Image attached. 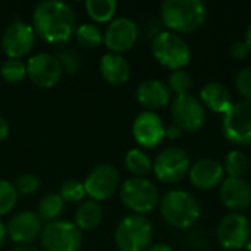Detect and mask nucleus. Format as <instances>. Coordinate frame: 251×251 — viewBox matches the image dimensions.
<instances>
[{"label":"nucleus","instance_id":"25","mask_svg":"<svg viewBox=\"0 0 251 251\" xmlns=\"http://www.w3.org/2000/svg\"><path fill=\"white\" fill-rule=\"evenodd\" d=\"M85 9L88 16L99 24L112 22L118 9V3L115 0H87Z\"/></svg>","mask_w":251,"mask_h":251},{"label":"nucleus","instance_id":"9","mask_svg":"<svg viewBox=\"0 0 251 251\" xmlns=\"http://www.w3.org/2000/svg\"><path fill=\"white\" fill-rule=\"evenodd\" d=\"M224 137L237 146L251 144V101L241 100L232 103L222 119Z\"/></svg>","mask_w":251,"mask_h":251},{"label":"nucleus","instance_id":"11","mask_svg":"<svg viewBox=\"0 0 251 251\" xmlns=\"http://www.w3.org/2000/svg\"><path fill=\"white\" fill-rule=\"evenodd\" d=\"M171 116L174 124L182 131H197L203 126L206 121V110L200 99L193 94L175 96L171 101Z\"/></svg>","mask_w":251,"mask_h":251},{"label":"nucleus","instance_id":"36","mask_svg":"<svg viewBox=\"0 0 251 251\" xmlns=\"http://www.w3.org/2000/svg\"><path fill=\"white\" fill-rule=\"evenodd\" d=\"M229 53H231V56H232L235 60H243V59H246V57L249 56L250 49L247 47V44L244 43V40H243V41L238 40V41L232 43V46H231V49H229Z\"/></svg>","mask_w":251,"mask_h":251},{"label":"nucleus","instance_id":"32","mask_svg":"<svg viewBox=\"0 0 251 251\" xmlns=\"http://www.w3.org/2000/svg\"><path fill=\"white\" fill-rule=\"evenodd\" d=\"M59 196L62 197L63 201L68 203H79L84 200L85 194V188H84V182L78 181V179H68L62 184L60 187V193Z\"/></svg>","mask_w":251,"mask_h":251},{"label":"nucleus","instance_id":"19","mask_svg":"<svg viewBox=\"0 0 251 251\" xmlns=\"http://www.w3.org/2000/svg\"><path fill=\"white\" fill-rule=\"evenodd\" d=\"M219 199L226 209L241 213L250 207L251 185L244 178H224L219 185Z\"/></svg>","mask_w":251,"mask_h":251},{"label":"nucleus","instance_id":"5","mask_svg":"<svg viewBox=\"0 0 251 251\" xmlns=\"http://www.w3.org/2000/svg\"><path fill=\"white\" fill-rule=\"evenodd\" d=\"M153 240V226L143 215H128L116 226L115 243L119 251H147Z\"/></svg>","mask_w":251,"mask_h":251},{"label":"nucleus","instance_id":"35","mask_svg":"<svg viewBox=\"0 0 251 251\" xmlns=\"http://www.w3.org/2000/svg\"><path fill=\"white\" fill-rule=\"evenodd\" d=\"M235 87L238 93L247 100L251 101V66L243 68L235 76Z\"/></svg>","mask_w":251,"mask_h":251},{"label":"nucleus","instance_id":"6","mask_svg":"<svg viewBox=\"0 0 251 251\" xmlns=\"http://www.w3.org/2000/svg\"><path fill=\"white\" fill-rule=\"evenodd\" d=\"M121 201L134 215H147L159 204V190L147 178H129L121 187Z\"/></svg>","mask_w":251,"mask_h":251},{"label":"nucleus","instance_id":"29","mask_svg":"<svg viewBox=\"0 0 251 251\" xmlns=\"http://www.w3.org/2000/svg\"><path fill=\"white\" fill-rule=\"evenodd\" d=\"M54 57L59 60L62 71L66 72V74H72L74 75V74H76L81 69L79 54L74 49H71L68 46L57 47L56 51H54Z\"/></svg>","mask_w":251,"mask_h":251},{"label":"nucleus","instance_id":"13","mask_svg":"<svg viewBox=\"0 0 251 251\" xmlns=\"http://www.w3.org/2000/svg\"><path fill=\"white\" fill-rule=\"evenodd\" d=\"M35 43V31L32 25L24 21H13L9 24L1 35L0 44L9 59H21L26 56Z\"/></svg>","mask_w":251,"mask_h":251},{"label":"nucleus","instance_id":"3","mask_svg":"<svg viewBox=\"0 0 251 251\" xmlns=\"http://www.w3.org/2000/svg\"><path fill=\"white\" fill-rule=\"evenodd\" d=\"M165 222L178 229L191 228L200 218L201 207L197 199L184 190H171L159 201Z\"/></svg>","mask_w":251,"mask_h":251},{"label":"nucleus","instance_id":"34","mask_svg":"<svg viewBox=\"0 0 251 251\" xmlns=\"http://www.w3.org/2000/svg\"><path fill=\"white\" fill-rule=\"evenodd\" d=\"M40 178L34 174H24L19 175L16 178V182L13 184L18 194H24V196H29L34 194L35 191H38L40 188Z\"/></svg>","mask_w":251,"mask_h":251},{"label":"nucleus","instance_id":"12","mask_svg":"<svg viewBox=\"0 0 251 251\" xmlns=\"http://www.w3.org/2000/svg\"><path fill=\"white\" fill-rule=\"evenodd\" d=\"M119 172L109 163H101L90 171L84 181L85 194L90 200L104 201L110 199L119 188Z\"/></svg>","mask_w":251,"mask_h":251},{"label":"nucleus","instance_id":"1","mask_svg":"<svg viewBox=\"0 0 251 251\" xmlns=\"http://www.w3.org/2000/svg\"><path fill=\"white\" fill-rule=\"evenodd\" d=\"M32 28L44 41L65 44L76 29V18L69 4L59 0H46L34 7Z\"/></svg>","mask_w":251,"mask_h":251},{"label":"nucleus","instance_id":"44","mask_svg":"<svg viewBox=\"0 0 251 251\" xmlns=\"http://www.w3.org/2000/svg\"><path fill=\"white\" fill-rule=\"evenodd\" d=\"M224 251H226V250H224Z\"/></svg>","mask_w":251,"mask_h":251},{"label":"nucleus","instance_id":"26","mask_svg":"<svg viewBox=\"0 0 251 251\" xmlns=\"http://www.w3.org/2000/svg\"><path fill=\"white\" fill-rule=\"evenodd\" d=\"M63 204L65 201L62 200V197L59 194H47L44 196L38 206H37V216L40 218L41 222H53V221H57V216L62 213L63 210Z\"/></svg>","mask_w":251,"mask_h":251},{"label":"nucleus","instance_id":"39","mask_svg":"<svg viewBox=\"0 0 251 251\" xmlns=\"http://www.w3.org/2000/svg\"><path fill=\"white\" fill-rule=\"evenodd\" d=\"M147 251H175V250H174L171 246H168V244L159 243V244H153V246H150Z\"/></svg>","mask_w":251,"mask_h":251},{"label":"nucleus","instance_id":"27","mask_svg":"<svg viewBox=\"0 0 251 251\" xmlns=\"http://www.w3.org/2000/svg\"><path fill=\"white\" fill-rule=\"evenodd\" d=\"M76 41L85 49H96L103 44V32L94 24H82L75 29Z\"/></svg>","mask_w":251,"mask_h":251},{"label":"nucleus","instance_id":"31","mask_svg":"<svg viewBox=\"0 0 251 251\" xmlns=\"http://www.w3.org/2000/svg\"><path fill=\"white\" fill-rule=\"evenodd\" d=\"M166 84H168L171 93H175L176 96H182V94L190 93V90L193 87V78L187 71L176 69L169 74Z\"/></svg>","mask_w":251,"mask_h":251},{"label":"nucleus","instance_id":"24","mask_svg":"<svg viewBox=\"0 0 251 251\" xmlns=\"http://www.w3.org/2000/svg\"><path fill=\"white\" fill-rule=\"evenodd\" d=\"M125 166L132 175L138 178H144L153 171V162L143 149L128 150V153L125 154Z\"/></svg>","mask_w":251,"mask_h":251},{"label":"nucleus","instance_id":"41","mask_svg":"<svg viewBox=\"0 0 251 251\" xmlns=\"http://www.w3.org/2000/svg\"><path fill=\"white\" fill-rule=\"evenodd\" d=\"M244 43L247 44V47L250 49V51H251V22L249 24L247 29H246V37H244Z\"/></svg>","mask_w":251,"mask_h":251},{"label":"nucleus","instance_id":"28","mask_svg":"<svg viewBox=\"0 0 251 251\" xmlns=\"http://www.w3.org/2000/svg\"><path fill=\"white\" fill-rule=\"evenodd\" d=\"M249 169V157L241 150H232L226 154L224 171L229 178H243Z\"/></svg>","mask_w":251,"mask_h":251},{"label":"nucleus","instance_id":"8","mask_svg":"<svg viewBox=\"0 0 251 251\" xmlns=\"http://www.w3.org/2000/svg\"><path fill=\"white\" fill-rule=\"evenodd\" d=\"M40 241L46 251H78L82 235L75 224L57 219L43 226Z\"/></svg>","mask_w":251,"mask_h":251},{"label":"nucleus","instance_id":"15","mask_svg":"<svg viewBox=\"0 0 251 251\" xmlns=\"http://www.w3.org/2000/svg\"><path fill=\"white\" fill-rule=\"evenodd\" d=\"M63 71L60 68L59 60L54 54L50 53H37L31 56L26 62V76L41 88H51L54 87Z\"/></svg>","mask_w":251,"mask_h":251},{"label":"nucleus","instance_id":"16","mask_svg":"<svg viewBox=\"0 0 251 251\" xmlns=\"http://www.w3.org/2000/svg\"><path fill=\"white\" fill-rule=\"evenodd\" d=\"M165 124L156 112H141L132 124V137L143 149H156L165 138Z\"/></svg>","mask_w":251,"mask_h":251},{"label":"nucleus","instance_id":"17","mask_svg":"<svg viewBox=\"0 0 251 251\" xmlns=\"http://www.w3.org/2000/svg\"><path fill=\"white\" fill-rule=\"evenodd\" d=\"M41 231V221L37 213L31 210H22L15 213L6 225L7 237L19 246H28L40 237Z\"/></svg>","mask_w":251,"mask_h":251},{"label":"nucleus","instance_id":"43","mask_svg":"<svg viewBox=\"0 0 251 251\" xmlns=\"http://www.w3.org/2000/svg\"><path fill=\"white\" fill-rule=\"evenodd\" d=\"M246 251H251V240L249 241V244L246 246Z\"/></svg>","mask_w":251,"mask_h":251},{"label":"nucleus","instance_id":"4","mask_svg":"<svg viewBox=\"0 0 251 251\" xmlns=\"http://www.w3.org/2000/svg\"><path fill=\"white\" fill-rule=\"evenodd\" d=\"M151 53L154 59L171 71L184 69L191 59V49L188 43L172 31L159 32L151 41Z\"/></svg>","mask_w":251,"mask_h":251},{"label":"nucleus","instance_id":"23","mask_svg":"<svg viewBox=\"0 0 251 251\" xmlns=\"http://www.w3.org/2000/svg\"><path fill=\"white\" fill-rule=\"evenodd\" d=\"M103 216V207L99 201L85 200L79 203L75 212V225L79 231H93L100 226Z\"/></svg>","mask_w":251,"mask_h":251},{"label":"nucleus","instance_id":"7","mask_svg":"<svg viewBox=\"0 0 251 251\" xmlns=\"http://www.w3.org/2000/svg\"><path fill=\"white\" fill-rule=\"evenodd\" d=\"M191 160L188 153L176 146L163 149L153 162V172L156 178L165 184H175L188 176Z\"/></svg>","mask_w":251,"mask_h":251},{"label":"nucleus","instance_id":"18","mask_svg":"<svg viewBox=\"0 0 251 251\" xmlns=\"http://www.w3.org/2000/svg\"><path fill=\"white\" fill-rule=\"evenodd\" d=\"M224 165L212 157H203L191 163L188 171L190 182L199 190H213L224 181Z\"/></svg>","mask_w":251,"mask_h":251},{"label":"nucleus","instance_id":"20","mask_svg":"<svg viewBox=\"0 0 251 251\" xmlns=\"http://www.w3.org/2000/svg\"><path fill=\"white\" fill-rule=\"evenodd\" d=\"M137 100L138 103L150 112L162 109L171 103V90L166 82L160 79H146L137 87Z\"/></svg>","mask_w":251,"mask_h":251},{"label":"nucleus","instance_id":"38","mask_svg":"<svg viewBox=\"0 0 251 251\" xmlns=\"http://www.w3.org/2000/svg\"><path fill=\"white\" fill-rule=\"evenodd\" d=\"M9 131H10V128H9L7 121H6L3 116H0V143H1V141H4V140L7 138Z\"/></svg>","mask_w":251,"mask_h":251},{"label":"nucleus","instance_id":"40","mask_svg":"<svg viewBox=\"0 0 251 251\" xmlns=\"http://www.w3.org/2000/svg\"><path fill=\"white\" fill-rule=\"evenodd\" d=\"M6 238H7V232H6V225L1 222V219H0V249L4 246V243H6Z\"/></svg>","mask_w":251,"mask_h":251},{"label":"nucleus","instance_id":"42","mask_svg":"<svg viewBox=\"0 0 251 251\" xmlns=\"http://www.w3.org/2000/svg\"><path fill=\"white\" fill-rule=\"evenodd\" d=\"M10 251H38L37 249L31 247V246H18L15 249H12Z\"/></svg>","mask_w":251,"mask_h":251},{"label":"nucleus","instance_id":"22","mask_svg":"<svg viewBox=\"0 0 251 251\" xmlns=\"http://www.w3.org/2000/svg\"><path fill=\"white\" fill-rule=\"evenodd\" d=\"M200 101L204 107L219 115H225L232 106L228 87L218 81H210L200 90Z\"/></svg>","mask_w":251,"mask_h":251},{"label":"nucleus","instance_id":"2","mask_svg":"<svg viewBox=\"0 0 251 251\" xmlns=\"http://www.w3.org/2000/svg\"><path fill=\"white\" fill-rule=\"evenodd\" d=\"M206 6L201 0H165L160 6L162 22L175 34H190L206 21Z\"/></svg>","mask_w":251,"mask_h":251},{"label":"nucleus","instance_id":"37","mask_svg":"<svg viewBox=\"0 0 251 251\" xmlns=\"http://www.w3.org/2000/svg\"><path fill=\"white\" fill-rule=\"evenodd\" d=\"M182 132H184V131H182L178 125L172 124V125L166 126V129H165V138H169V140H178V138L182 135Z\"/></svg>","mask_w":251,"mask_h":251},{"label":"nucleus","instance_id":"14","mask_svg":"<svg viewBox=\"0 0 251 251\" xmlns=\"http://www.w3.org/2000/svg\"><path fill=\"white\" fill-rule=\"evenodd\" d=\"M138 38V26L137 24L126 18L121 16L109 22L104 34H103V44L109 49L110 53H126L129 51Z\"/></svg>","mask_w":251,"mask_h":251},{"label":"nucleus","instance_id":"30","mask_svg":"<svg viewBox=\"0 0 251 251\" xmlns=\"http://www.w3.org/2000/svg\"><path fill=\"white\" fill-rule=\"evenodd\" d=\"M0 75L7 82H21L26 76V63L21 59H6L0 66Z\"/></svg>","mask_w":251,"mask_h":251},{"label":"nucleus","instance_id":"21","mask_svg":"<svg viewBox=\"0 0 251 251\" xmlns=\"http://www.w3.org/2000/svg\"><path fill=\"white\" fill-rule=\"evenodd\" d=\"M100 75L110 85H122L131 76L129 62L118 53H106L101 56L99 63Z\"/></svg>","mask_w":251,"mask_h":251},{"label":"nucleus","instance_id":"10","mask_svg":"<svg viewBox=\"0 0 251 251\" xmlns=\"http://www.w3.org/2000/svg\"><path fill=\"white\" fill-rule=\"evenodd\" d=\"M216 237L224 250H241L250 241L251 225L249 218L237 212L226 213L218 224Z\"/></svg>","mask_w":251,"mask_h":251},{"label":"nucleus","instance_id":"33","mask_svg":"<svg viewBox=\"0 0 251 251\" xmlns=\"http://www.w3.org/2000/svg\"><path fill=\"white\" fill-rule=\"evenodd\" d=\"M18 201V191L15 185L6 179H0V216L12 212Z\"/></svg>","mask_w":251,"mask_h":251}]
</instances>
